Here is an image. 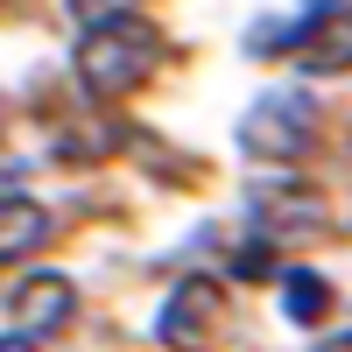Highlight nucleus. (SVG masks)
I'll list each match as a JSON object with an SVG mask.
<instances>
[{
	"mask_svg": "<svg viewBox=\"0 0 352 352\" xmlns=\"http://www.w3.org/2000/svg\"><path fill=\"white\" fill-rule=\"evenodd\" d=\"M71 64H78V85L92 99H127V92H141V85L162 71V28L134 21V14L99 21V28H85Z\"/></svg>",
	"mask_w": 352,
	"mask_h": 352,
	"instance_id": "1",
	"label": "nucleus"
},
{
	"mask_svg": "<svg viewBox=\"0 0 352 352\" xmlns=\"http://www.w3.org/2000/svg\"><path fill=\"white\" fill-rule=\"evenodd\" d=\"M310 141H317V106L303 92H268L240 120V148L261 162H296V155H310Z\"/></svg>",
	"mask_w": 352,
	"mask_h": 352,
	"instance_id": "2",
	"label": "nucleus"
},
{
	"mask_svg": "<svg viewBox=\"0 0 352 352\" xmlns=\"http://www.w3.org/2000/svg\"><path fill=\"white\" fill-rule=\"evenodd\" d=\"M219 324H226V289L212 275H184L162 296V317H155V338L169 352H212L219 345Z\"/></svg>",
	"mask_w": 352,
	"mask_h": 352,
	"instance_id": "3",
	"label": "nucleus"
},
{
	"mask_svg": "<svg viewBox=\"0 0 352 352\" xmlns=\"http://www.w3.org/2000/svg\"><path fill=\"white\" fill-rule=\"evenodd\" d=\"M296 64L310 78H338L352 71V0H317V8L296 21Z\"/></svg>",
	"mask_w": 352,
	"mask_h": 352,
	"instance_id": "4",
	"label": "nucleus"
},
{
	"mask_svg": "<svg viewBox=\"0 0 352 352\" xmlns=\"http://www.w3.org/2000/svg\"><path fill=\"white\" fill-rule=\"evenodd\" d=\"M71 310H78V289H71L64 275H28L14 296H8V317H14L21 338H50V331H64Z\"/></svg>",
	"mask_w": 352,
	"mask_h": 352,
	"instance_id": "5",
	"label": "nucleus"
},
{
	"mask_svg": "<svg viewBox=\"0 0 352 352\" xmlns=\"http://www.w3.org/2000/svg\"><path fill=\"white\" fill-rule=\"evenodd\" d=\"M50 247V212L36 197H0V268Z\"/></svg>",
	"mask_w": 352,
	"mask_h": 352,
	"instance_id": "6",
	"label": "nucleus"
},
{
	"mask_svg": "<svg viewBox=\"0 0 352 352\" xmlns=\"http://www.w3.org/2000/svg\"><path fill=\"white\" fill-rule=\"evenodd\" d=\"M282 303H289V317H296V324H317V317L331 310V289L317 282L310 268H296V275L282 282Z\"/></svg>",
	"mask_w": 352,
	"mask_h": 352,
	"instance_id": "7",
	"label": "nucleus"
},
{
	"mask_svg": "<svg viewBox=\"0 0 352 352\" xmlns=\"http://www.w3.org/2000/svg\"><path fill=\"white\" fill-rule=\"evenodd\" d=\"M64 8H71L85 28H99V21H120V14H134V0H64Z\"/></svg>",
	"mask_w": 352,
	"mask_h": 352,
	"instance_id": "8",
	"label": "nucleus"
},
{
	"mask_svg": "<svg viewBox=\"0 0 352 352\" xmlns=\"http://www.w3.org/2000/svg\"><path fill=\"white\" fill-rule=\"evenodd\" d=\"M0 352H36V338H21V331H8V338H0Z\"/></svg>",
	"mask_w": 352,
	"mask_h": 352,
	"instance_id": "9",
	"label": "nucleus"
},
{
	"mask_svg": "<svg viewBox=\"0 0 352 352\" xmlns=\"http://www.w3.org/2000/svg\"><path fill=\"white\" fill-rule=\"evenodd\" d=\"M317 352H352V331H338V338H324Z\"/></svg>",
	"mask_w": 352,
	"mask_h": 352,
	"instance_id": "10",
	"label": "nucleus"
},
{
	"mask_svg": "<svg viewBox=\"0 0 352 352\" xmlns=\"http://www.w3.org/2000/svg\"><path fill=\"white\" fill-rule=\"evenodd\" d=\"M0 8H8V0H0Z\"/></svg>",
	"mask_w": 352,
	"mask_h": 352,
	"instance_id": "11",
	"label": "nucleus"
}]
</instances>
